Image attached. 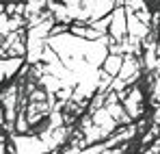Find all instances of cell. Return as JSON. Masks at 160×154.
<instances>
[{"label":"cell","mask_w":160,"mask_h":154,"mask_svg":"<svg viewBox=\"0 0 160 154\" xmlns=\"http://www.w3.org/2000/svg\"><path fill=\"white\" fill-rule=\"evenodd\" d=\"M112 20H115V24H112V33H115V37L126 35V20H121V11H115V13H112Z\"/></svg>","instance_id":"6da1fadb"},{"label":"cell","mask_w":160,"mask_h":154,"mask_svg":"<svg viewBox=\"0 0 160 154\" xmlns=\"http://www.w3.org/2000/svg\"><path fill=\"white\" fill-rule=\"evenodd\" d=\"M104 63H106L108 76H112V74H117V70H119V65H121V59H119V56H108Z\"/></svg>","instance_id":"7a4b0ae2"},{"label":"cell","mask_w":160,"mask_h":154,"mask_svg":"<svg viewBox=\"0 0 160 154\" xmlns=\"http://www.w3.org/2000/svg\"><path fill=\"white\" fill-rule=\"evenodd\" d=\"M156 122H160V109L156 111Z\"/></svg>","instance_id":"3957f363"}]
</instances>
